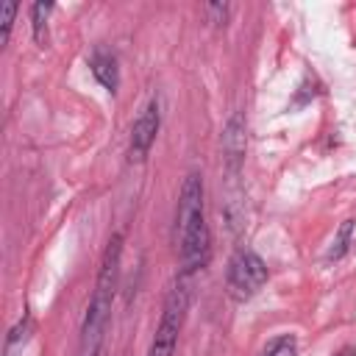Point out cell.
Here are the masks:
<instances>
[{
	"label": "cell",
	"instance_id": "cell-1",
	"mask_svg": "<svg viewBox=\"0 0 356 356\" xmlns=\"http://www.w3.org/2000/svg\"><path fill=\"white\" fill-rule=\"evenodd\" d=\"M120 256H122V234H114L103 250L100 259V270H97V281L83 314V325H81V345H78V356H97L108 320H111V303H114V292H117V281H120Z\"/></svg>",
	"mask_w": 356,
	"mask_h": 356
},
{
	"label": "cell",
	"instance_id": "cell-2",
	"mask_svg": "<svg viewBox=\"0 0 356 356\" xmlns=\"http://www.w3.org/2000/svg\"><path fill=\"white\" fill-rule=\"evenodd\" d=\"M186 309H189V286L178 278L167 298H164V306H161V320L156 325V334L150 339V348H147V356H172L175 353V345H178V334L184 328V320H186Z\"/></svg>",
	"mask_w": 356,
	"mask_h": 356
},
{
	"label": "cell",
	"instance_id": "cell-3",
	"mask_svg": "<svg viewBox=\"0 0 356 356\" xmlns=\"http://www.w3.org/2000/svg\"><path fill=\"white\" fill-rule=\"evenodd\" d=\"M267 281V264L253 250H239L225 270V289L236 303L250 300Z\"/></svg>",
	"mask_w": 356,
	"mask_h": 356
},
{
	"label": "cell",
	"instance_id": "cell-4",
	"mask_svg": "<svg viewBox=\"0 0 356 356\" xmlns=\"http://www.w3.org/2000/svg\"><path fill=\"white\" fill-rule=\"evenodd\" d=\"M203 222H206V214H203V178L197 172H189L184 178V184H181L178 209H175V236H178V242L186 239Z\"/></svg>",
	"mask_w": 356,
	"mask_h": 356
},
{
	"label": "cell",
	"instance_id": "cell-5",
	"mask_svg": "<svg viewBox=\"0 0 356 356\" xmlns=\"http://www.w3.org/2000/svg\"><path fill=\"white\" fill-rule=\"evenodd\" d=\"M159 125H161V114H159V100L153 97L142 114L136 117L134 128H131V145H128V159L131 164H142L156 142V134H159Z\"/></svg>",
	"mask_w": 356,
	"mask_h": 356
},
{
	"label": "cell",
	"instance_id": "cell-6",
	"mask_svg": "<svg viewBox=\"0 0 356 356\" xmlns=\"http://www.w3.org/2000/svg\"><path fill=\"white\" fill-rule=\"evenodd\" d=\"M222 156H225V164L231 172H239L242 167V159H245V120L242 114H234L225 125V134H222Z\"/></svg>",
	"mask_w": 356,
	"mask_h": 356
},
{
	"label": "cell",
	"instance_id": "cell-7",
	"mask_svg": "<svg viewBox=\"0 0 356 356\" xmlns=\"http://www.w3.org/2000/svg\"><path fill=\"white\" fill-rule=\"evenodd\" d=\"M89 70L92 75L97 78V83L103 89H108L111 95L117 92L120 86V67H117V56L108 53L106 47H95V53L89 56Z\"/></svg>",
	"mask_w": 356,
	"mask_h": 356
},
{
	"label": "cell",
	"instance_id": "cell-8",
	"mask_svg": "<svg viewBox=\"0 0 356 356\" xmlns=\"http://www.w3.org/2000/svg\"><path fill=\"white\" fill-rule=\"evenodd\" d=\"M31 331H33V317H31V312L25 309L22 317H19V323H17V325L8 331V337H6V356H14V350L28 342Z\"/></svg>",
	"mask_w": 356,
	"mask_h": 356
},
{
	"label": "cell",
	"instance_id": "cell-9",
	"mask_svg": "<svg viewBox=\"0 0 356 356\" xmlns=\"http://www.w3.org/2000/svg\"><path fill=\"white\" fill-rule=\"evenodd\" d=\"M53 11V3H33L31 6V31H33V42L39 47L47 44V14Z\"/></svg>",
	"mask_w": 356,
	"mask_h": 356
},
{
	"label": "cell",
	"instance_id": "cell-10",
	"mask_svg": "<svg viewBox=\"0 0 356 356\" xmlns=\"http://www.w3.org/2000/svg\"><path fill=\"white\" fill-rule=\"evenodd\" d=\"M353 228H356L353 220H345V222L339 225V231H337V236H334V242H331V248H328V253H325L331 261H337V259H342V256L348 253L350 239H353Z\"/></svg>",
	"mask_w": 356,
	"mask_h": 356
},
{
	"label": "cell",
	"instance_id": "cell-11",
	"mask_svg": "<svg viewBox=\"0 0 356 356\" xmlns=\"http://www.w3.org/2000/svg\"><path fill=\"white\" fill-rule=\"evenodd\" d=\"M261 356H298V342L292 334H284V337H275L267 342V348L261 350Z\"/></svg>",
	"mask_w": 356,
	"mask_h": 356
},
{
	"label": "cell",
	"instance_id": "cell-12",
	"mask_svg": "<svg viewBox=\"0 0 356 356\" xmlns=\"http://www.w3.org/2000/svg\"><path fill=\"white\" fill-rule=\"evenodd\" d=\"M206 14H209V22L225 25L228 22V14H231V6H225V3H209L206 6Z\"/></svg>",
	"mask_w": 356,
	"mask_h": 356
},
{
	"label": "cell",
	"instance_id": "cell-13",
	"mask_svg": "<svg viewBox=\"0 0 356 356\" xmlns=\"http://www.w3.org/2000/svg\"><path fill=\"white\" fill-rule=\"evenodd\" d=\"M14 14H17V3H3V36H0V44H6L8 36H11Z\"/></svg>",
	"mask_w": 356,
	"mask_h": 356
},
{
	"label": "cell",
	"instance_id": "cell-14",
	"mask_svg": "<svg viewBox=\"0 0 356 356\" xmlns=\"http://www.w3.org/2000/svg\"><path fill=\"white\" fill-rule=\"evenodd\" d=\"M337 356H356V350H353V348H345V350H339Z\"/></svg>",
	"mask_w": 356,
	"mask_h": 356
}]
</instances>
